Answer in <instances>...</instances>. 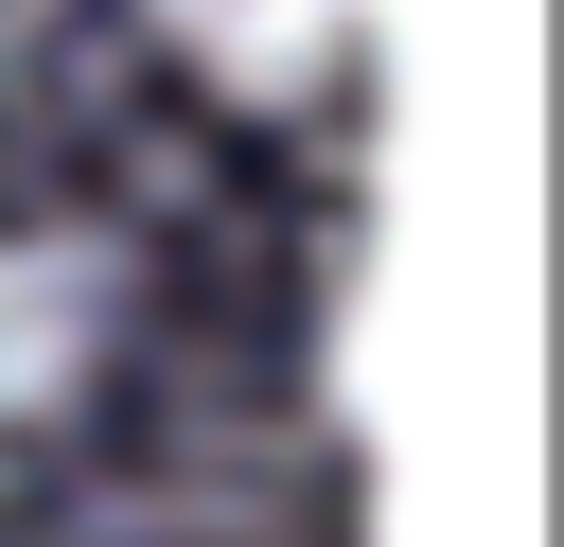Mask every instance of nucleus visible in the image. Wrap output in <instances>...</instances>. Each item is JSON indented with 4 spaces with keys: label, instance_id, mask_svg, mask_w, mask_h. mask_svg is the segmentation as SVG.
<instances>
[{
    "label": "nucleus",
    "instance_id": "obj_2",
    "mask_svg": "<svg viewBox=\"0 0 564 547\" xmlns=\"http://www.w3.org/2000/svg\"><path fill=\"white\" fill-rule=\"evenodd\" d=\"M141 18H159L229 106H282V88H317V71L352 53V18H370V0H141Z\"/></svg>",
    "mask_w": 564,
    "mask_h": 547
},
{
    "label": "nucleus",
    "instance_id": "obj_1",
    "mask_svg": "<svg viewBox=\"0 0 564 547\" xmlns=\"http://www.w3.org/2000/svg\"><path fill=\"white\" fill-rule=\"evenodd\" d=\"M106 353V247L88 229H0V423H53Z\"/></svg>",
    "mask_w": 564,
    "mask_h": 547
}]
</instances>
